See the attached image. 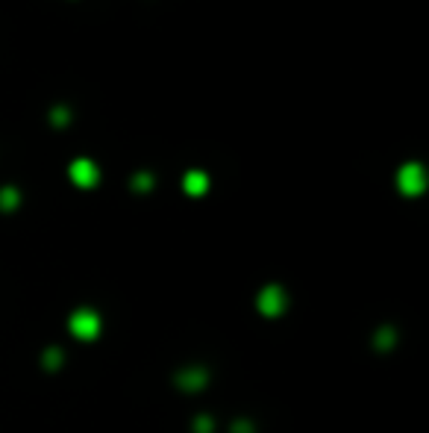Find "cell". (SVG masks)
<instances>
[{"label":"cell","instance_id":"cell-4","mask_svg":"<svg viewBox=\"0 0 429 433\" xmlns=\"http://www.w3.org/2000/svg\"><path fill=\"white\" fill-rule=\"evenodd\" d=\"M397 342H400V336H397V327L394 324H382V327L373 331V348H377V351L388 354Z\"/></svg>","mask_w":429,"mask_h":433},{"label":"cell","instance_id":"cell-2","mask_svg":"<svg viewBox=\"0 0 429 433\" xmlns=\"http://www.w3.org/2000/svg\"><path fill=\"white\" fill-rule=\"evenodd\" d=\"M288 292L279 283H267L259 289V295H256V310H259V316L265 319H279V316H286L288 312Z\"/></svg>","mask_w":429,"mask_h":433},{"label":"cell","instance_id":"cell-11","mask_svg":"<svg viewBox=\"0 0 429 433\" xmlns=\"http://www.w3.org/2000/svg\"><path fill=\"white\" fill-rule=\"evenodd\" d=\"M18 204V195L15 192H12V189H3V192H0V206H15Z\"/></svg>","mask_w":429,"mask_h":433},{"label":"cell","instance_id":"cell-10","mask_svg":"<svg viewBox=\"0 0 429 433\" xmlns=\"http://www.w3.org/2000/svg\"><path fill=\"white\" fill-rule=\"evenodd\" d=\"M230 433H256V425H253L250 418H235L230 425Z\"/></svg>","mask_w":429,"mask_h":433},{"label":"cell","instance_id":"cell-1","mask_svg":"<svg viewBox=\"0 0 429 433\" xmlns=\"http://www.w3.org/2000/svg\"><path fill=\"white\" fill-rule=\"evenodd\" d=\"M68 331H71V336L83 339V342H95V339L100 336V331H103L100 312L91 310V307H77L71 312V319H68Z\"/></svg>","mask_w":429,"mask_h":433},{"label":"cell","instance_id":"cell-8","mask_svg":"<svg viewBox=\"0 0 429 433\" xmlns=\"http://www.w3.org/2000/svg\"><path fill=\"white\" fill-rule=\"evenodd\" d=\"M218 430V425H214V418L209 413H200L194 416V422H192V433H214Z\"/></svg>","mask_w":429,"mask_h":433},{"label":"cell","instance_id":"cell-7","mask_svg":"<svg viewBox=\"0 0 429 433\" xmlns=\"http://www.w3.org/2000/svg\"><path fill=\"white\" fill-rule=\"evenodd\" d=\"M71 177L79 183V186H91V183L98 180V172H95V165L91 162H77L71 168Z\"/></svg>","mask_w":429,"mask_h":433},{"label":"cell","instance_id":"cell-6","mask_svg":"<svg viewBox=\"0 0 429 433\" xmlns=\"http://www.w3.org/2000/svg\"><path fill=\"white\" fill-rule=\"evenodd\" d=\"M62 360H65V351H62L59 345H50V348L42 351V369H45V372L62 369Z\"/></svg>","mask_w":429,"mask_h":433},{"label":"cell","instance_id":"cell-9","mask_svg":"<svg viewBox=\"0 0 429 433\" xmlns=\"http://www.w3.org/2000/svg\"><path fill=\"white\" fill-rule=\"evenodd\" d=\"M185 189H189L192 195H200L206 189V177L203 174H189V180H185Z\"/></svg>","mask_w":429,"mask_h":433},{"label":"cell","instance_id":"cell-3","mask_svg":"<svg viewBox=\"0 0 429 433\" xmlns=\"http://www.w3.org/2000/svg\"><path fill=\"white\" fill-rule=\"evenodd\" d=\"M209 377H212V372L206 365L189 363V365H182V369L173 372V386L180 392H203L209 386Z\"/></svg>","mask_w":429,"mask_h":433},{"label":"cell","instance_id":"cell-5","mask_svg":"<svg viewBox=\"0 0 429 433\" xmlns=\"http://www.w3.org/2000/svg\"><path fill=\"white\" fill-rule=\"evenodd\" d=\"M400 189H403L406 195H418L423 189V172L418 165H409L400 172Z\"/></svg>","mask_w":429,"mask_h":433}]
</instances>
